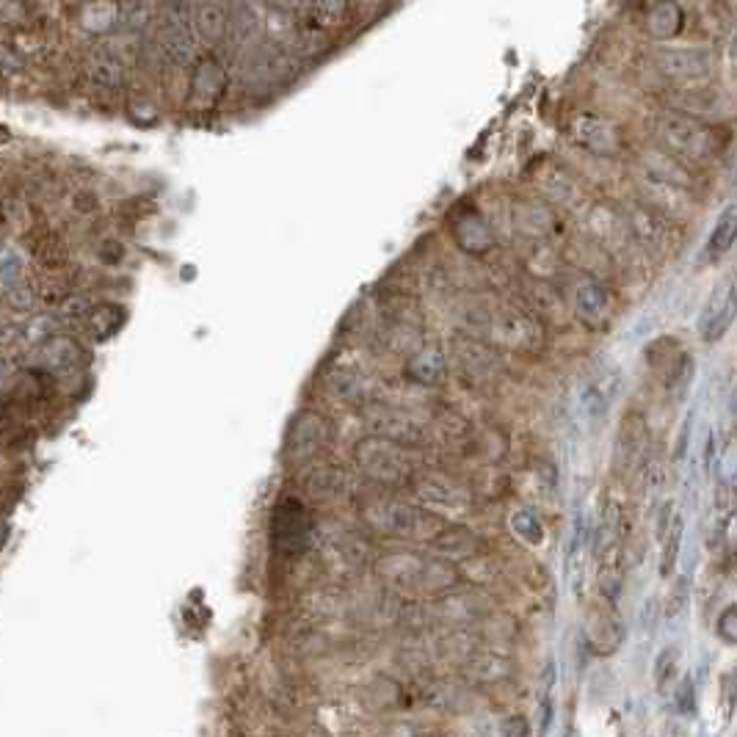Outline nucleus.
Returning a JSON list of instances; mask_svg holds the SVG:
<instances>
[{
	"mask_svg": "<svg viewBox=\"0 0 737 737\" xmlns=\"http://www.w3.org/2000/svg\"><path fill=\"white\" fill-rule=\"evenodd\" d=\"M693 370H696V362H693L691 354H685V351H682L666 376V387H668V392L674 395V401H680L682 395L688 392V387H691V381H693Z\"/></svg>",
	"mask_w": 737,
	"mask_h": 737,
	"instance_id": "25",
	"label": "nucleus"
},
{
	"mask_svg": "<svg viewBox=\"0 0 737 737\" xmlns=\"http://www.w3.org/2000/svg\"><path fill=\"white\" fill-rule=\"evenodd\" d=\"M652 64L655 70L674 83H693L707 81L715 70L713 50L707 47H657L652 53Z\"/></svg>",
	"mask_w": 737,
	"mask_h": 737,
	"instance_id": "2",
	"label": "nucleus"
},
{
	"mask_svg": "<svg viewBox=\"0 0 737 737\" xmlns=\"http://www.w3.org/2000/svg\"><path fill=\"white\" fill-rule=\"evenodd\" d=\"M439 370H442V359H439L437 351H426V354H420V357L415 359L417 379L434 381L439 376Z\"/></svg>",
	"mask_w": 737,
	"mask_h": 737,
	"instance_id": "31",
	"label": "nucleus"
},
{
	"mask_svg": "<svg viewBox=\"0 0 737 737\" xmlns=\"http://www.w3.org/2000/svg\"><path fill=\"white\" fill-rule=\"evenodd\" d=\"M682 25H685V12H682V6H677V3H660L646 17L649 34L660 39V42H666L671 36L680 34Z\"/></svg>",
	"mask_w": 737,
	"mask_h": 737,
	"instance_id": "21",
	"label": "nucleus"
},
{
	"mask_svg": "<svg viewBox=\"0 0 737 737\" xmlns=\"http://www.w3.org/2000/svg\"><path fill=\"white\" fill-rule=\"evenodd\" d=\"M489 332L503 346L511 348H536L542 346L544 332L530 315L517 310H500L489 318Z\"/></svg>",
	"mask_w": 737,
	"mask_h": 737,
	"instance_id": "8",
	"label": "nucleus"
},
{
	"mask_svg": "<svg viewBox=\"0 0 737 737\" xmlns=\"http://www.w3.org/2000/svg\"><path fill=\"white\" fill-rule=\"evenodd\" d=\"M86 321H89V326H92V332L97 337H108V334H114L116 329L125 326V310L122 307H100Z\"/></svg>",
	"mask_w": 737,
	"mask_h": 737,
	"instance_id": "27",
	"label": "nucleus"
},
{
	"mask_svg": "<svg viewBox=\"0 0 737 737\" xmlns=\"http://www.w3.org/2000/svg\"><path fill=\"white\" fill-rule=\"evenodd\" d=\"M641 169L638 172L649 174V177H657V180H666L671 185H680V188H688L691 191L696 185V177H693L691 166H685L680 158H674L671 152H666L663 147H649V150L641 152Z\"/></svg>",
	"mask_w": 737,
	"mask_h": 737,
	"instance_id": "11",
	"label": "nucleus"
},
{
	"mask_svg": "<svg viewBox=\"0 0 737 737\" xmlns=\"http://www.w3.org/2000/svg\"><path fill=\"white\" fill-rule=\"evenodd\" d=\"M542 185H544V191L553 196L555 202H564V205H577V202H580V196H583V191H580V185H577L575 177H572L569 172H564L561 166H550V172L544 174Z\"/></svg>",
	"mask_w": 737,
	"mask_h": 737,
	"instance_id": "22",
	"label": "nucleus"
},
{
	"mask_svg": "<svg viewBox=\"0 0 737 737\" xmlns=\"http://www.w3.org/2000/svg\"><path fill=\"white\" fill-rule=\"evenodd\" d=\"M657 147L680 158L685 166H707L721 155L724 139L710 122L696 116L680 114V111H663L655 122Z\"/></svg>",
	"mask_w": 737,
	"mask_h": 737,
	"instance_id": "1",
	"label": "nucleus"
},
{
	"mask_svg": "<svg viewBox=\"0 0 737 737\" xmlns=\"http://www.w3.org/2000/svg\"><path fill=\"white\" fill-rule=\"evenodd\" d=\"M0 274H3V290H9L17 282H23V257L14 252V249L3 252V268H0Z\"/></svg>",
	"mask_w": 737,
	"mask_h": 737,
	"instance_id": "28",
	"label": "nucleus"
},
{
	"mask_svg": "<svg viewBox=\"0 0 737 737\" xmlns=\"http://www.w3.org/2000/svg\"><path fill=\"white\" fill-rule=\"evenodd\" d=\"M685 602H688V580L680 577L677 583H674V591H671V597H668V605H666V616H677V613L685 608Z\"/></svg>",
	"mask_w": 737,
	"mask_h": 737,
	"instance_id": "32",
	"label": "nucleus"
},
{
	"mask_svg": "<svg viewBox=\"0 0 737 737\" xmlns=\"http://www.w3.org/2000/svg\"><path fill=\"white\" fill-rule=\"evenodd\" d=\"M83 72H86V81L92 83L94 89L100 92H111V89H119L122 86V61L116 56L111 47L105 45H94L92 53L86 56V64H83Z\"/></svg>",
	"mask_w": 737,
	"mask_h": 737,
	"instance_id": "12",
	"label": "nucleus"
},
{
	"mask_svg": "<svg viewBox=\"0 0 737 737\" xmlns=\"http://www.w3.org/2000/svg\"><path fill=\"white\" fill-rule=\"evenodd\" d=\"M188 14L191 9H166L158 25L161 53L177 67H188L196 58V34Z\"/></svg>",
	"mask_w": 737,
	"mask_h": 737,
	"instance_id": "5",
	"label": "nucleus"
},
{
	"mask_svg": "<svg viewBox=\"0 0 737 737\" xmlns=\"http://www.w3.org/2000/svg\"><path fill=\"white\" fill-rule=\"evenodd\" d=\"M572 139L588 150L591 155H599V158H613L619 155L624 147L622 133L619 127L613 125L611 119L599 114H580L572 122Z\"/></svg>",
	"mask_w": 737,
	"mask_h": 737,
	"instance_id": "6",
	"label": "nucleus"
},
{
	"mask_svg": "<svg viewBox=\"0 0 737 737\" xmlns=\"http://www.w3.org/2000/svg\"><path fill=\"white\" fill-rule=\"evenodd\" d=\"M737 318V282H729L721 290H715L713 299L707 301L702 318H699V334L704 343H718Z\"/></svg>",
	"mask_w": 737,
	"mask_h": 737,
	"instance_id": "9",
	"label": "nucleus"
},
{
	"mask_svg": "<svg viewBox=\"0 0 737 737\" xmlns=\"http://www.w3.org/2000/svg\"><path fill=\"white\" fill-rule=\"evenodd\" d=\"M624 219L630 224V232H633V241L641 243L644 249H649L652 254H668L671 246H674V221L663 219L660 213H655L652 208H646L641 199L630 202L627 208H622Z\"/></svg>",
	"mask_w": 737,
	"mask_h": 737,
	"instance_id": "4",
	"label": "nucleus"
},
{
	"mask_svg": "<svg viewBox=\"0 0 737 737\" xmlns=\"http://www.w3.org/2000/svg\"><path fill=\"white\" fill-rule=\"evenodd\" d=\"M726 53H729V67H732V72L737 75V31H735V36L729 39V47H726Z\"/></svg>",
	"mask_w": 737,
	"mask_h": 737,
	"instance_id": "33",
	"label": "nucleus"
},
{
	"mask_svg": "<svg viewBox=\"0 0 737 737\" xmlns=\"http://www.w3.org/2000/svg\"><path fill=\"white\" fill-rule=\"evenodd\" d=\"M362 467L370 470V473L381 478V481H390V478H401L404 473V464H401V456L392 448H387L379 439H370L368 445H362L357 450Z\"/></svg>",
	"mask_w": 737,
	"mask_h": 737,
	"instance_id": "18",
	"label": "nucleus"
},
{
	"mask_svg": "<svg viewBox=\"0 0 737 737\" xmlns=\"http://www.w3.org/2000/svg\"><path fill=\"white\" fill-rule=\"evenodd\" d=\"M677 660H680V652H677L674 646H671V649H666V652H660V657H657V666H655L657 688H666V682L674 677Z\"/></svg>",
	"mask_w": 737,
	"mask_h": 737,
	"instance_id": "29",
	"label": "nucleus"
},
{
	"mask_svg": "<svg viewBox=\"0 0 737 737\" xmlns=\"http://www.w3.org/2000/svg\"><path fill=\"white\" fill-rule=\"evenodd\" d=\"M271 536L282 553H299L301 547L307 544L310 536V517L301 506L299 500H282L274 511V522H271Z\"/></svg>",
	"mask_w": 737,
	"mask_h": 737,
	"instance_id": "7",
	"label": "nucleus"
},
{
	"mask_svg": "<svg viewBox=\"0 0 737 737\" xmlns=\"http://www.w3.org/2000/svg\"><path fill=\"white\" fill-rule=\"evenodd\" d=\"M588 224L597 235V241L611 246V249H624L627 243L633 241V232H630V224L624 219V213L611 208V205H594L591 213H588Z\"/></svg>",
	"mask_w": 737,
	"mask_h": 737,
	"instance_id": "13",
	"label": "nucleus"
},
{
	"mask_svg": "<svg viewBox=\"0 0 737 737\" xmlns=\"http://www.w3.org/2000/svg\"><path fill=\"white\" fill-rule=\"evenodd\" d=\"M635 185H638L641 202H644L646 208L660 213L663 219L680 224V221H685L693 213V199L696 196L688 188L671 185L666 180H657V177H649L644 172L635 174Z\"/></svg>",
	"mask_w": 737,
	"mask_h": 737,
	"instance_id": "3",
	"label": "nucleus"
},
{
	"mask_svg": "<svg viewBox=\"0 0 737 737\" xmlns=\"http://www.w3.org/2000/svg\"><path fill=\"white\" fill-rule=\"evenodd\" d=\"M737 241V210H726L721 213V219L715 221L713 232L707 238V252L710 254H726Z\"/></svg>",
	"mask_w": 737,
	"mask_h": 737,
	"instance_id": "23",
	"label": "nucleus"
},
{
	"mask_svg": "<svg viewBox=\"0 0 737 737\" xmlns=\"http://www.w3.org/2000/svg\"><path fill=\"white\" fill-rule=\"evenodd\" d=\"M191 25H194L196 39H202L208 47H216L224 42V36L232 28L230 9L219 3H199L191 9Z\"/></svg>",
	"mask_w": 737,
	"mask_h": 737,
	"instance_id": "14",
	"label": "nucleus"
},
{
	"mask_svg": "<svg viewBox=\"0 0 737 737\" xmlns=\"http://www.w3.org/2000/svg\"><path fill=\"white\" fill-rule=\"evenodd\" d=\"M715 522H718V530L724 533L729 525H732V519L737 514V489L732 481H721V484L715 486Z\"/></svg>",
	"mask_w": 737,
	"mask_h": 737,
	"instance_id": "24",
	"label": "nucleus"
},
{
	"mask_svg": "<svg viewBox=\"0 0 737 737\" xmlns=\"http://www.w3.org/2000/svg\"><path fill=\"white\" fill-rule=\"evenodd\" d=\"M577 321L588 329H605L613 318V296L599 279H586L575 290Z\"/></svg>",
	"mask_w": 737,
	"mask_h": 737,
	"instance_id": "10",
	"label": "nucleus"
},
{
	"mask_svg": "<svg viewBox=\"0 0 737 737\" xmlns=\"http://www.w3.org/2000/svg\"><path fill=\"white\" fill-rule=\"evenodd\" d=\"M682 514L674 508V503L663 506V514H660V525H657V536L663 542V555H660V575L668 577L677 566V558H680V547H682Z\"/></svg>",
	"mask_w": 737,
	"mask_h": 737,
	"instance_id": "16",
	"label": "nucleus"
},
{
	"mask_svg": "<svg viewBox=\"0 0 737 737\" xmlns=\"http://www.w3.org/2000/svg\"><path fill=\"white\" fill-rule=\"evenodd\" d=\"M511 528L517 533L522 542L528 544H542L544 542V525L536 511L530 508H519L517 514L511 517Z\"/></svg>",
	"mask_w": 737,
	"mask_h": 737,
	"instance_id": "26",
	"label": "nucleus"
},
{
	"mask_svg": "<svg viewBox=\"0 0 737 737\" xmlns=\"http://www.w3.org/2000/svg\"><path fill=\"white\" fill-rule=\"evenodd\" d=\"M42 362H45L47 368L53 370V373H70L75 370L78 365L83 362V351L78 343H72L67 337H56V340H47L45 348H42Z\"/></svg>",
	"mask_w": 737,
	"mask_h": 737,
	"instance_id": "20",
	"label": "nucleus"
},
{
	"mask_svg": "<svg viewBox=\"0 0 737 737\" xmlns=\"http://www.w3.org/2000/svg\"><path fill=\"white\" fill-rule=\"evenodd\" d=\"M674 103H677V111H680V114L702 119V114H707V111H718V108L724 105V97H721L718 89L693 83V86H685V89L677 92Z\"/></svg>",
	"mask_w": 737,
	"mask_h": 737,
	"instance_id": "19",
	"label": "nucleus"
},
{
	"mask_svg": "<svg viewBox=\"0 0 737 737\" xmlns=\"http://www.w3.org/2000/svg\"><path fill=\"white\" fill-rule=\"evenodd\" d=\"M646 442H649V428L644 417L630 412L619 431V453L624 456V467H644Z\"/></svg>",
	"mask_w": 737,
	"mask_h": 737,
	"instance_id": "17",
	"label": "nucleus"
},
{
	"mask_svg": "<svg viewBox=\"0 0 737 737\" xmlns=\"http://www.w3.org/2000/svg\"><path fill=\"white\" fill-rule=\"evenodd\" d=\"M619 387H622V376H619V370L611 368V370H602L597 373L594 379L588 381L586 387H583V398H580V404L586 409L591 417H602L611 404L616 401V395H619Z\"/></svg>",
	"mask_w": 737,
	"mask_h": 737,
	"instance_id": "15",
	"label": "nucleus"
},
{
	"mask_svg": "<svg viewBox=\"0 0 737 737\" xmlns=\"http://www.w3.org/2000/svg\"><path fill=\"white\" fill-rule=\"evenodd\" d=\"M715 633H718V638L726 641V644H737V605H729V608L718 616Z\"/></svg>",
	"mask_w": 737,
	"mask_h": 737,
	"instance_id": "30",
	"label": "nucleus"
}]
</instances>
